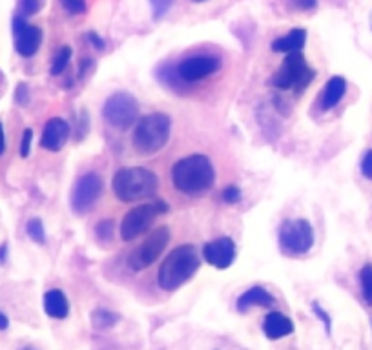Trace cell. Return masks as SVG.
<instances>
[{"instance_id": "cell-7", "label": "cell", "mask_w": 372, "mask_h": 350, "mask_svg": "<svg viewBox=\"0 0 372 350\" xmlns=\"http://www.w3.org/2000/svg\"><path fill=\"white\" fill-rule=\"evenodd\" d=\"M167 212L168 204L164 201L148 202V204H139V207L132 208V210L123 217V222H121V237H123V241H133V239H137L139 236L148 232V228L152 227L155 217Z\"/></svg>"}, {"instance_id": "cell-14", "label": "cell", "mask_w": 372, "mask_h": 350, "mask_svg": "<svg viewBox=\"0 0 372 350\" xmlns=\"http://www.w3.org/2000/svg\"><path fill=\"white\" fill-rule=\"evenodd\" d=\"M69 124L60 117L49 119L44 124L42 130V137H40V146L48 152H60L66 146L69 139Z\"/></svg>"}, {"instance_id": "cell-10", "label": "cell", "mask_w": 372, "mask_h": 350, "mask_svg": "<svg viewBox=\"0 0 372 350\" xmlns=\"http://www.w3.org/2000/svg\"><path fill=\"white\" fill-rule=\"evenodd\" d=\"M168 243H170V228H155V230L130 254V257H128V267L135 272H141L144 270V268L152 267L153 263L159 259V256L164 252V248L168 247Z\"/></svg>"}, {"instance_id": "cell-16", "label": "cell", "mask_w": 372, "mask_h": 350, "mask_svg": "<svg viewBox=\"0 0 372 350\" xmlns=\"http://www.w3.org/2000/svg\"><path fill=\"white\" fill-rule=\"evenodd\" d=\"M263 332L269 340H281L294 332V323L281 312H270L263 321Z\"/></svg>"}, {"instance_id": "cell-1", "label": "cell", "mask_w": 372, "mask_h": 350, "mask_svg": "<svg viewBox=\"0 0 372 350\" xmlns=\"http://www.w3.org/2000/svg\"><path fill=\"white\" fill-rule=\"evenodd\" d=\"M174 186L185 195L201 198L208 193L216 183V170L206 155H188L179 159L171 168Z\"/></svg>"}, {"instance_id": "cell-18", "label": "cell", "mask_w": 372, "mask_h": 350, "mask_svg": "<svg viewBox=\"0 0 372 350\" xmlns=\"http://www.w3.org/2000/svg\"><path fill=\"white\" fill-rule=\"evenodd\" d=\"M44 312L53 320H64L69 314V303L59 288H51L44 294Z\"/></svg>"}, {"instance_id": "cell-29", "label": "cell", "mask_w": 372, "mask_h": 350, "mask_svg": "<svg viewBox=\"0 0 372 350\" xmlns=\"http://www.w3.org/2000/svg\"><path fill=\"white\" fill-rule=\"evenodd\" d=\"M59 2L69 15H81L86 11V0H59Z\"/></svg>"}, {"instance_id": "cell-11", "label": "cell", "mask_w": 372, "mask_h": 350, "mask_svg": "<svg viewBox=\"0 0 372 350\" xmlns=\"http://www.w3.org/2000/svg\"><path fill=\"white\" fill-rule=\"evenodd\" d=\"M11 30H13L17 53L20 57H24V59H31L39 51L40 44H42V30H40L39 26L28 24L26 17L22 15L13 17Z\"/></svg>"}, {"instance_id": "cell-23", "label": "cell", "mask_w": 372, "mask_h": 350, "mask_svg": "<svg viewBox=\"0 0 372 350\" xmlns=\"http://www.w3.org/2000/svg\"><path fill=\"white\" fill-rule=\"evenodd\" d=\"M119 317L113 312L106 310V308H97L92 314V323L95 329H110L117 323Z\"/></svg>"}, {"instance_id": "cell-13", "label": "cell", "mask_w": 372, "mask_h": 350, "mask_svg": "<svg viewBox=\"0 0 372 350\" xmlns=\"http://www.w3.org/2000/svg\"><path fill=\"white\" fill-rule=\"evenodd\" d=\"M203 257L212 267L225 270L235 259V243L230 237H219L203 247Z\"/></svg>"}, {"instance_id": "cell-35", "label": "cell", "mask_w": 372, "mask_h": 350, "mask_svg": "<svg viewBox=\"0 0 372 350\" xmlns=\"http://www.w3.org/2000/svg\"><path fill=\"white\" fill-rule=\"evenodd\" d=\"M6 132H4V124L0 121V155H4L6 153Z\"/></svg>"}, {"instance_id": "cell-20", "label": "cell", "mask_w": 372, "mask_h": 350, "mask_svg": "<svg viewBox=\"0 0 372 350\" xmlns=\"http://www.w3.org/2000/svg\"><path fill=\"white\" fill-rule=\"evenodd\" d=\"M155 77L159 79V82H161L162 86H167V88H183L186 84L185 80L179 77V73H177V66L171 64L159 66L155 71Z\"/></svg>"}, {"instance_id": "cell-4", "label": "cell", "mask_w": 372, "mask_h": 350, "mask_svg": "<svg viewBox=\"0 0 372 350\" xmlns=\"http://www.w3.org/2000/svg\"><path fill=\"white\" fill-rule=\"evenodd\" d=\"M171 134V121L167 114L144 115L133 132V148L141 155H153L167 146Z\"/></svg>"}, {"instance_id": "cell-27", "label": "cell", "mask_w": 372, "mask_h": 350, "mask_svg": "<svg viewBox=\"0 0 372 350\" xmlns=\"http://www.w3.org/2000/svg\"><path fill=\"white\" fill-rule=\"evenodd\" d=\"M31 146H33V130L26 128L24 132H22V137H20V144H19L20 157L22 159L30 157Z\"/></svg>"}, {"instance_id": "cell-6", "label": "cell", "mask_w": 372, "mask_h": 350, "mask_svg": "<svg viewBox=\"0 0 372 350\" xmlns=\"http://www.w3.org/2000/svg\"><path fill=\"white\" fill-rule=\"evenodd\" d=\"M279 248L287 256H305L314 247V228L307 219L285 221L279 227Z\"/></svg>"}, {"instance_id": "cell-24", "label": "cell", "mask_w": 372, "mask_h": 350, "mask_svg": "<svg viewBox=\"0 0 372 350\" xmlns=\"http://www.w3.org/2000/svg\"><path fill=\"white\" fill-rule=\"evenodd\" d=\"M113 228H115V225H113L112 219H103V221H99L97 225H95V237H97V241L103 243V245L112 241Z\"/></svg>"}, {"instance_id": "cell-36", "label": "cell", "mask_w": 372, "mask_h": 350, "mask_svg": "<svg viewBox=\"0 0 372 350\" xmlns=\"http://www.w3.org/2000/svg\"><path fill=\"white\" fill-rule=\"evenodd\" d=\"M6 261H8V243H2L0 245V267H4Z\"/></svg>"}, {"instance_id": "cell-17", "label": "cell", "mask_w": 372, "mask_h": 350, "mask_svg": "<svg viewBox=\"0 0 372 350\" xmlns=\"http://www.w3.org/2000/svg\"><path fill=\"white\" fill-rule=\"evenodd\" d=\"M305 42H307V30L296 28L290 33L276 39L272 42V51H276V53H296V51L303 50Z\"/></svg>"}, {"instance_id": "cell-34", "label": "cell", "mask_w": 372, "mask_h": 350, "mask_svg": "<svg viewBox=\"0 0 372 350\" xmlns=\"http://www.w3.org/2000/svg\"><path fill=\"white\" fill-rule=\"evenodd\" d=\"M88 40H90V42H92L93 48H95V50L103 51L104 48H106V46H104V40L101 39V37H99L97 33H93V31H92V33H88Z\"/></svg>"}, {"instance_id": "cell-3", "label": "cell", "mask_w": 372, "mask_h": 350, "mask_svg": "<svg viewBox=\"0 0 372 350\" xmlns=\"http://www.w3.org/2000/svg\"><path fill=\"white\" fill-rule=\"evenodd\" d=\"M159 188V179L148 168L128 166L121 168L112 181V190L119 201L137 202L155 195Z\"/></svg>"}, {"instance_id": "cell-38", "label": "cell", "mask_w": 372, "mask_h": 350, "mask_svg": "<svg viewBox=\"0 0 372 350\" xmlns=\"http://www.w3.org/2000/svg\"><path fill=\"white\" fill-rule=\"evenodd\" d=\"M299 8H303V10H309V8H314L316 6V0H298Z\"/></svg>"}, {"instance_id": "cell-31", "label": "cell", "mask_w": 372, "mask_h": 350, "mask_svg": "<svg viewBox=\"0 0 372 350\" xmlns=\"http://www.w3.org/2000/svg\"><path fill=\"white\" fill-rule=\"evenodd\" d=\"M221 198H223V201L226 202V204H237V202L241 201V190L237 186H226L225 190H223V193H221Z\"/></svg>"}, {"instance_id": "cell-30", "label": "cell", "mask_w": 372, "mask_h": 350, "mask_svg": "<svg viewBox=\"0 0 372 350\" xmlns=\"http://www.w3.org/2000/svg\"><path fill=\"white\" fill-rule=\"evenodd\" d=\"M13 99L19 106H28L30 104V88H28V84L19 82L15 88V94H13Z\"/></svg>"}, {"instance_id": "cell-2", "label": "cell", "mask_w": 372, "mask_h": 350, "mask_svg": "<svg viewBox=\"0 0 372 350\" xmlns=\"http://www.w3.org/2000/svg\"><path fill=\"white\" fill-rule=\"evenodd\" d=\"M201 267V256L196 245H179L161 263L157 283L162 290L174 292L188 283Z\"/></svg>"}, {"instance_id": "cell-22", "label": "cell", "mask_w": 372, "mask_h": 350, "mask_svg": "<svg viewBox=\"0 0 372 350\" xmlns=\"http://www.w3.org/2000/svg\"><path fill=\"white\" fill-rule=\"evenodd\" d=\"M26 234H28V237H30L33 243H37V245H44L46 243L44 225H42L39 217H31L30 221L26 222Z\"/></svg>"}, {"instance_id": "cell-15", "label": "cell", "mask_w": 372, "mask_h": 350, "mask_svg": "<svg viewBox=\"0 0 372 350\" xmlns=\"http://www.w3.org/2000/svg\"><path fill=\"white\" fill-rule=\"evenodd\" d=\"M274 303V296H272L267 288H263V286H252V288H248V290L243 292V294L237 297V310L248 312L250 308H254V306L269 308V306H272Z\"/></svg>"}, {"instance_id": "cell-26", "label": "cell", "mask_w": 372, "mask_h": 350, "mask_svg": "<svg viewBox=\"0 0 372 350\" xmlns=\"http://www.w3.org/2000/svg\"><path fill=\"white\" fill-rule=\"evenodd\" d=\"M44 6V0H19V11L22 17L37 15Z\"/></svg>"}, {"instance_id": "cell-9", "label": "cell", "mask_w": 372, "mask_h": 350, "mask_svg": "<svg viewBox=\"0 0 372 350\" xmlns=\"http://www.w3.org/2000/svg\"><path fill=\"white\" fill-rule=\"evenodd\" d=\"M103 179L95 172L84 173L75 181L69 195V207L77 216H86L95 208L97 201L103 198Z\"/></svg>"}, {"instance_id": "cell-12", "label": "cell", "mask_w": 372, "mask_h": 350, "mask_svg": "<svg viewBox=\"0 0 372 350\" xmlns=\"http://www.w3.org/2000/svg\"><path fill=\"white\" fill-rule=\"evenodd\" d=\"M219 68L221 59L216 57V55H190V57H186V59H183L181 62L177 64V73L188 84L210 77V75L216 73Z\"/></svg>"}, {"instance_id": "cell-32", "label": "cell", "mask_w": 372, "mask_h": 350, "mask_svg": "<svg viewBox=\"0 0 372 350\" xmlns=\"http://www.w3.org/2000/svg\"><path fill=\"white\" fill-rule=\"evenodd\" d=\"M312 312L316 314V317H318V320L325 325V331H327V334H330V326H332L330 325V321L332 320H330V316H328L327 312L321 308V305H319V303H316V301L312 303Z\"/></svg>"}, {"instance_id": "cell-25", "label": "cell", "mask_w": 372, "mask_h": 350, "mask_svg": "<svg viewBox=\"0 0 372 350\" xmlns=\"http://www.w3.org/2000/svg\"><path fill=\"white\" fill-rule=\"evenodd\" d=\"M360 283H362L363 297L369 305H372V265H365L360 272Z\"/></svg>"}, {"instance_id": "cell-33", "label": "cell", "mask_w": 372, "mask_h": 350, "mask_svg": "<svg viewBox=\"0 0 372 350\" xmlns=\"http://www.w3.org/2000/svg\"><path fill=\"white\" fill-rule=\"evenodd\" d=\"M362 173H363V177H367L372 181V150H369V152L365 153V157H363Z\"/></svg>"}, {"instance_id": "cell-19", "label": "cell", "mask_w": 372, "mask_h": 350, "mask_svg": "<svg viewBox=\"0 0 372 350\" xmlns=\"http://www.w3.org/2000/svg\"><path fill=\"white\" fill-rule=\"evenodd\" d=\"M347 91V82L343 77H332L325 84L323 94H321V110H332L343 99V95Z\"/></svg>"}, {"instance_id": "cell-28", "label": "cell", "mask_w": 372, "mask_h": 350, "mask_svg": "<svg viewBox=\"0 0 372 350\" xmlns=\"http://www.w3.org/2000/svg\"><path fill=\"white\" fill-rule=\"evenodd\" d=\"M171 4H174V0H150L153 20H161L162 17L167 15L168 10L171 8Z\"/></svg>"}, {"instance_id": "cell-5", "label": "cell", "mask_w": 372, "mask_h": 350, "mask_svg": "<svg viewBox=\"0 0 372 350\" xmlns=\"http://www.w3.org/2000/svg\"><path fill=\"white\" fill-rule=\"evenodd\" d=\"M314 77H316V71L307 64L303 55L296 51V53H287L278 73L272 77V84L274 88L283 89V91H296L299 95L309 88Z\"/></svg>"}, {"instance_id": "cell-37", "label": "cell", "mask_w": 372, "mask_h": 350, "mask_svg": "<svg viewBox=\"0 0 372 350\" xmlns=\"http://www.w3.org/2000/svg\"><path fill=\"white\" fill-rule=\"evenodd\" d=\"M10 329V317L6 316L4 312L0 310V332H4Z\"/></svg>"}, {"instance_id": "cell-21", "label": "cell", "mask_w": 372, "mask_h": 350, "mask_svg": "<svg viewBox=\"0 0 372 350\" xmlns=\"http://www.w3.org/2000/svg\"><path fill=\"white\" fill-rule=\"evenodd\" d=\"M69 59H71V48L68 46H64L57 51V55L53 57V62H51V68H49V73L57 77V75H62V71L68 68Z\"/></svg>"}, {"instance_id": "cell-8", "label": "cell", "mask_w": 372, "mask_h": 350, "mask_svg": "<svg viewBox=\"0 0 372 350\" xmlns=\"http://www.w3.org/2000/svg\"><path fill=\"white\" fill-rule=\"evenodd\" d=\"M103 117L112 128L128 130L139 117L137 99L126 91L110 95L103 106Z\"/></svg>"}, {"instance_id": "cell-39", "label": "cell", "mask_w": 372, "mask_h": 350, "mask_svg": "<svg viewBox=\"0 0 372 350\" xmlns=\"http://www.w3.org/2000/svg\"><path fill=\"white\" fill-rule=\"evenodd\" d=\"M194 2H205V0H194Z\"/></svg>"}]
</instances>
